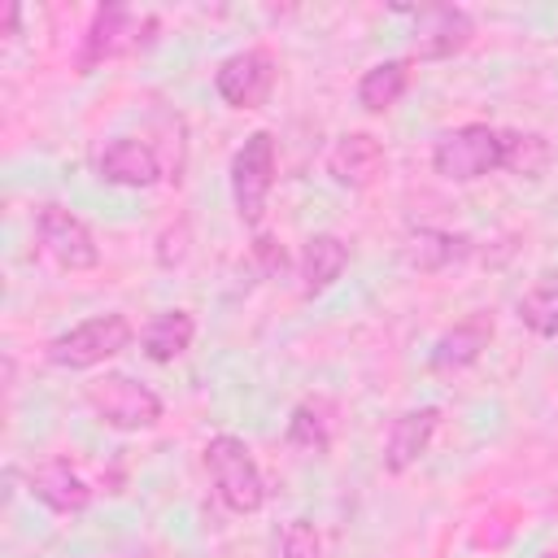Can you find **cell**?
<instances>
[{"label": "cell", "mask_w": 558, "mask_h": 558, "mask_svg": "<svg viewBox=\"0 0 558 558\" xmlns=\"http://www.w3.org/2000/svg\"><path fill=\"white\" fill-rule=\"evenodd\" d=\"M405 87H410V57H388L357 78V105L366 113H384L405 96Z\"/></svg>", "instance_id": "ac0fdd59"}, {"label": "cell", "mask_w": 558, "mask_h": 558, "mask_svg": "<svg viewBox=\"0 0 558 558\" xmlns=\"http://www.w3.org/2000/svg\"><path fill=\"white\" fill-rule=\"evenodd\" d=\"M87 405L113 432H148V427L161 423V397L148 384H140L135 375H122V371L96 375L87 384Z\"/></svg>", "instance_id": "3957f363"}, {"label": "cell", "mask_w": 558, "mask_h": 558, "mask_svg": "<svg viewBox=\"0 0 558 558\" xmlns=\"http://www.w3.org/2000/svg\"><path fill=\"white\" fill-rule=\"evenodd\" d=\"M279 554L283 558H323V536L310 519H288L283 532H279Z\"/></svg>", "instance_id": "7402d4cb"}, {"label": "cell", "mask_w": 558, "mask_h": 558, "mask_svg": "<svg viewBox=\"0 0 558 558\" xmlns=\"http://www.w3.org/2000/svg\"><path fill=\"white\" fill-rule=\"evenodd\" d=\"M26 493H31L39 506H48L52 514H83V510L92 506L87 480H83L65 458H44V462H35V471H31V480H26Z\"/></svg>", "instance_id": "7c38bea8"}, {"label": "cell", "mask_w": 558, "mask_h": 558, "mask_svg": "<svg viewBox=\"0 0 558 558\" xmlns=\"http://www.w3.org/2000/svg\"><path fill=\"white\" fill-rule=\"evenodd\" d=\"M17 17H22V9L17 4H4V35H17Z\"/></svg>", "instance_id": "603a6c76"}, {"label": "cell", "mask_w": 558, "mask_h": 558, "mask_svg": "<svg viewBox=\"0 0 558 558\" xmlns=\"http://www.w3.org/2000/svg\"><path fill=\"white\" fill-rule=\"evenodd\" d=\"M35 240H39V248L61 270H92V266H100V248H96L92 227L74 209H65L57 201L35 209Z\"/></svg>", "instance_id": "8992f818"}, {"label": "cell", "mask_w": 558, "mask_h": 558, "mask_svg": "<svg viewBox=\"0 0 558 558\" xmlns=\"http://www.w3.org/2000/svg\"><path fill=\"white\" fill-rule=\"evenodd\" d=\"M192 340H196L192 310H161L140 331V349H144L148 362H174V357H183L192 349Z\"/></svg>", "instance_id": "2e32d148"}, {"label": "cell", "mask_w": 558, "mask_h": 558, "mask_svg": "<svg viewBox=\"0 0 558 558\" xmlns=\"http://www.w3.org/2000/svg\"><path fill=\"white\" fill-rule=\"evenodd\" d=\"M519 323L532 336H541V340H554L558 336V275H541L519 296Z\"/></svg>", "instance_id": "44dd1931"}, {"label": "cell", "mask_w": 558, "mask_h": 558, "mask_svg": "<svg viewBox=\"0 0 558 558\" xmlns=\"http://www.w3.org/2000/svg\"><path fill=\"white\" fill-rule=\"evenodd\" d=\"M475 39V17L458 4H432L414 13V57L418 61H449Z\"/></svg>", "instance_id": "9c48e42d"}, {"label": "cell", "mask_w": 558, "mask_h": 558, "mask_svg": "<svg viewBox=\"0 0 558 558\" xmlns=\"http://www.w3.org/2000/svg\"><path fill=\"white\" fill-rule=\"evenodd\" d=\"M549 140L536 131H501V170L514 179H545L549 170Z\"/></svg>", "instance_id": "ffe728a7"}, {"label": "cell", "mask_w": 558, "mask_h": 558, "mask_svg": "<svg viewBox=\"0 0 558 558\" xmlns=\"http://www.w3.org/2000/svg\"><path fill=\"white\" fill-rule=\"evenodd\" d=\"M275 170H279V153H275L270 131L244 135V144L231 153V201H235V214L244 227H257L266 218V201L275 192Z\"/></svg>", "instance_id": "277c9868"}, {"label": "cell", "mask_w": 558, "mask_h": 558, "mask_svg": "<svg viewBox=\"0 0 558 558\" xmlns=\"http://www.w3.org/2000/svg\"><path fill=\"white\" fill-rule=\"evenodd\" d=\"M349 266V244L331 231H318L301 244V292L305 296H323Z\"/></svg>", "instance_id": "9a60e30c"}, {"label": "cell", "mask_w": 558, "mask_h": 558, "mask_svg": "<svg viewBox=\"0 0 558 558\" xmlns=\"http://www.w3.org/2000/svg\"><path fill=\"white\" fill-rule=\"evenodd\" d=\"M466 253H471V240H466V235H453V231H436V227H423V231H414V235L405 240V248H401L405 266H414V270H445V266L462 262Z\"/></svg>", "instance_id": "d6986e66"}, {"label": "cell", "mask_w": 558, "mask_h": 558, "mask_svg": "<svg viewBox=\"0 0 558 558\" xmlns=\"http://www.w3.org/2000/svg\"><path fill=\"white\" fill-rule=\"evenodd\" d=\"M327 174L340 187H371L384 174V144L371 131H349L327 153Z\"/></svg>", "instance_id": "4fadbf2b"}, {"label": "cell", "mask_w": 558, "mask_h": 558, "mask_svg": "<svg viewBox=\"0 0 558 558\" xmlns=\"http://www.w3.org/2000/svg\"><path fill=\"white\" fill-rule=\"evenodd\" d=\"M131 340H135V327L126 314H92V318L65 327L61 336H52L44 353L57 371H96L109 357H118Z\"/></svg>", "instance_id": "7a4b0ae2"}, {"label": "cell", "mask_w": 558, "mask_h": 558, "mask_svg": "<svg viewBox=\"0 0 558 558\" xmlns=\"http://www.w3.org/2000/svg\"><path fill=\"white\" fill-rule=\"evenodd\" d=\"M436 432H440V405H418V410L397 414L388 427V440H384V471L405 475L432 449Z\"/></svg>", "instance_id": "8fae6325"}, {"label": "cell", "mask_w": 558, "mask_h": 558, "mask_svg": "<svg viewBox=\"0 0 558 558\" xmlns=\"http://www.w3.org/2000/svg\"><path fill=\"white\" fill-rule=\"evenodd\" d=\"M96 170H100V179L113 183V187H153V183H161V157H157V148H153L148 140H140V135H113V140L100 148Z\"/></svg>", "instance_id": "30bf717a"}, {"label": "cell", "mask_w": 558, "mask_h": 558, "mask_svg": "<svg viewBox=\"0 0 558 558\" xmlns=\"http://www.w3.org/2000/svg\"><path fill=\"white\" fill-rule=\"evenodd\" d=\"M205 466H209V480H214V493L218 501L231 510V514H257L266 506V480H262V466L253 458V449L231 436V432H218L205 440Z\"/></svg>", "instance_id": "6da1fadb"}, {"label": "cell", "mask_w": 558, "mask_h": 558, "mask_svg": "<svg viewBox=\"0 0 558 558\" xmlns=\"http://www.w3.org/2000/svg\"><path fill=\"white\" fill-rule=\"evenodd\" d=\"M432 170L445 183H475L501 170V131L488 122H466L458 131H445L432 148Z\"/></svg>", "instance_id": "5b68a950"}, {"label": "cell", "mask_w": 558, "mask_h": 558, "mask_svg": "<svg viewBox=\"0 0 558 558\" xmlns=\"http://www.w3.org/2000/svg\"><path fill=\"white\" fill-rule=\"evenodd\" d=\"M493 340V318L488 314H466L462 323H453L436 344H432V357L427 366L436 375H453V371H466L480 362V353L488 349Z\"/></svg>", "instance_id": "5bb4252c"}, {"label": "cell", "mask_w": 558, "mask_h": 558, "mask_svg": "<svg viewBox=\"0 0 558 558\" xmlns=\"http://www.w3.org/2000/svg\"><path fill=\"white\" fill-rule=\"evenodd\" d=\"M331 436H336V405L327 397H305L288 414V445L292 449L323 458L331 449Z\"/></svg>", "instance_id": "e0dca14e"}, {"label": "cell", "mask_w": 558, "mask_h": 558, "mask_svg": "<svg viewBox=\"0 0 558 558\" xmlns=\"http://www.w3.org/2000/svg\"><path fill=\"white\" fill-rule=\"evenodd\" d=\"M275 87V61L262 48H240L214 70V92L231 109H262Z\"/></svg>", "instance_id": "ba28073f"}, {"label": "cell", "mask_w": 558, "mask_h": 558, "mask_svg": "<svg viewBox=\"0 0 558 558\" xmlns=\"http://www.w3.org/2000/svg\"><path fill=\"white\" fill-rule=\"evenodd\" d=\"M144 31H153V17H148V13L131 9V4H100V9L92 13L87 35H83L78 70L87 74V70L100 65V61H113V57L135 52V48L148 39Z\"/></svg>", "instance_id": "52a82bcc"}]
</instances>
